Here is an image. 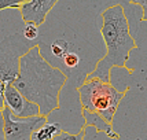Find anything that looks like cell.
<instances>
[{
	"label": "cell",
	"instance_id": "6da1fadb",
	"mask_svg": "<svg viewBox=\"0 0 147 140\" xmlns=\"http://www.w3.org/2000/svg\"><path fill=\"white\" fill-rule=\"evenodd\" d=\"M66 83L67 74L43 57L38 43L21 58L18 77L13 85L28 100L37 104L40 115L48 118L61 107L59 96Z\"/></svg>",
	"mask_w": 147,
	"mask_h": 140
},
{
	"label": "cell",
	"instance_id": "7a4b0ae2",
	"mask_svg": "<svg viewBox=\"0 0 147 140\" xmlns=\"http://www.w3.org/2000/svg\"><path fill=\"white\" fill-rule=\"evenodd\" d=\"M100 17V34L106 44V55L85 78H99L105 83H110V73L113 67H125V70L131 71V69L127 67V62L131 51L136 48V41L131 34L128 18L121 4L107 7L102 11Z\"/></svg>",
	"mask_w": 147,
	"mask_h": 140
},
{
	"label": "cell",
	"instance_id": "3957f363",
	"mask_svg": "<svg viewBox=\"0 0 147 140\" xmlns=\"http://www.w3.org/2000/svg\"><path fill=\"white\" fill-rule=\"evenodd\" d=\"M124 96L125 92L99 78H85L78 87V99L83 110L98 114L107 124H113L114 114Z\"/></svg>",
	"mask_w": 147,
	"mask_h": 140
},
{
	"label": "cell",
	"instance_id": "277c9868",
	"mask_svg": "<svg viewBox=\"0 0 147 140\" xmlns=\"http://www.w3.org/2000/svg\"><path fill=\"white\" fill-rule=\"evenodd\" d=\"M38 41H30L22 32L8 34L0 40V80L4 84H13L19 73L21 58Z\"/></svg>",
	"mask_w": 147,
	"mask_h": 140
},
{
	"label": "cell",
	"instance_id": "5b68a950",
	"mask_svg": "<svg viewBox=\"0 0 147 140\" xmlns=\"http://www.w3.org/2000/svg\"><path fill=\"white\" fill-rule=\"evenodd\" d=\"M0 113L1 132L4 140H30L33 132L47 122V118L43 115H36L30 118L14 117L7 107H3Z\"/></svg>",
	"mask_w": 147,
	"mask_h": 140
},
{
	"label": "cell",
	"instance_id": "8992f818",
	"mask_svg": "<svg viewBox=\"0 0 147 140\" xmlns=\"http://www.w3.org/2000/svg\"><path fill=\"white\" fill-rule=\"evenodd\" d=\"M4 107H7L14 117L18 118H30L40 115V108L37 104L28 100L13 84H7L4 89Z\"/></svg>",
	"mask_w": 147,
	"mask_h": 140
},
{
	"label": "cell",
	"instance_id": "52a82bcc",
	"mask_svg": "<svg viewBox=\"0 0 147 140\" xmlns=\"http://www.w3.org/2000/svg\"><path fill=\"white\" fill-rule=\"evenodd\" d=\"M58 0H29L19 7V13L24 22H32L41 26L47 19V15L51 11Z\"/></svg>",
	"mask_w": 147,
	"mask_h": 140
},
{
	"label": "cell",
	"instance_id": "ba28073f",
	"mask_svg": "<svg viewBox=\"0 0 147 140\" xmlns=\"http://www.w3.org/2000/svg\"><path fill=\"white\" fill-rule=\"evenodd\" d=\"M83 117H84V120H85V127L96 128L98 132H103V133H106L109 137H111V139H118V137H120L118 133L113 132V125H111V124H107L102 117H99L98 114H92L90 111L83 110Z\"/></svg>",
	"mask_w": 147,
	"mask_h": 140
},
{
	"label": "cell",
	"instance_id": "9c48e42d",
	"mask_svg": "<svg viewBox=\"0 0 147 140\" xmlns=\"http://www.w3.org/2000/svg\"><path fill=\"white\" fill-rule=\"evenodd\" d=\"M61 131L62 129H61V125L58 122H51V124L45 122L44 125H41L33 132L30 140H51Z\"/></svg>",
	"mask_w": 147,
	"mask_h": 140
},
{
	"label": "cell",
	"instance_id": "30bf717a",
	"mask_svg": "<svg viewBox=\"0 0 147 140\" xmlns=\"http://www.w3.org/2000/svg\"><path fill=\"white\" fill-rule=\"evenodd\" d=\"M50 48H51V52L54 57L62 59L67 52L70 51V43L66 41L65 38H57L51 43Z\"/></svg>",
	"mask_w": 147,
	"mask_h": 140
},
{
	"label": "cell",
	"instance_id": "8fae6325",
	"mask_svg": "<svg viewBox=\"0 0 147 140\" xmlns=\"http://www.w3.org/2000/svg\"><path fill=\"white\" fill-rule=\"evenodd\" d=\"M62 61H63V65L67 67V69H76L77 66L80 65L81 58H80V55H78L76 51H71L70 50V51L62 58Z\"/></svg>",
	"mask_w": 147,
	"mask_h": 140
},
{
	"label": "cell",
	"instance_id": "7c38bea8",
	"mask_svg": "<svg viewBox=\"0 0 147 140\" xmlns=\"http://www.w3.org/2000/svg\"><path fill=\"white\" fill-rule=\"evenodd\" d=\"M84 136H85V129H81L80 132H77L74 135L69 133V132H65V131H61L51 140H84Z\"/></svg>",
	"mask_w": 147,
	"mask_h": 140
},
{
	"label": "cell",
	"instance_id": "4fadbf2b",
	"mask_svg": "<svg viewBox=\"0 0 147 140\" xmlns=\"http://www.w3.org/2000/svg\"><path fill=\"white\" fill-rule=\"evenodd\" d=\"M22 34L26 40L34 41L38 37V26L36 24H32V22H25V28L22 30Z\"/></svg>",
	"mask_w": 147,
	"mask_h": 140
},
{
	"label": "cell",
	"instance_id": "5bb4252c",
	"mask_svg": "<svg viewBox=\"0 0 147 140\" xmlns=\"http://www.w3.org/2000/svg\"><path fill=\"white\" fill-rule=\"evenodd\" d=\"M26 1L29 0H0V11L7 8H19Z\"/></svg>",
	"mask_w": 147,
	"mask_h": 140
},
{
	"label": "cell",
	"instance_id": "9a60e30c",
	"mask_svg": "<svg viewBox=\"0 0 147 140\" xmlns=\"http://www.w3.org/2000/svg\"><path fill=\"white\" fill-rule=\"evenodd\" d=\"M132 3L140 6L143 10V15H142L140 21H147V0H132Z\"/></svg>",
	"mask_w": 147,
	"mask_h": 140
},
{
	"label": "cell",
	"instance_id": "2e32d148",
	"mask_svg": "<svg viewBox=\"0 0 147 140\" xmlns=\"http://www.w3.org/2000/svg\"><path fill=\"white\" fill-rule=\"evenodd\" d=\"M6 85L1 80H0V110L4 107V89H6Z\"/></svg>",
	"mask_w": 147,
	"mask_h": 140
}]
</instances>
